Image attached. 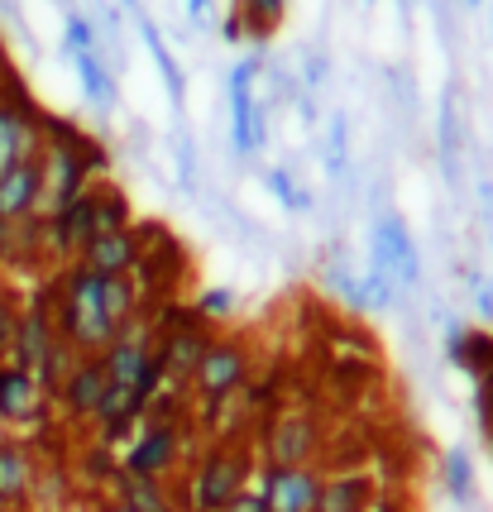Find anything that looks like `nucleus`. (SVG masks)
I'll return each mask as SVG.
<instances>
[{"mask_svg": "<svg viewBox=\"0 0 493 512\" xmlns=\"http://www.w3.org/2000/svg\"><path fill=\"white\" fill-rule=\"evenodd\" d=\"M139 302L144 292L135 273H96L82 264H68L48 288L53 326L77 355H101L139 316Z\"/></svg>", "mask_w": 493, "mask_h": 512, "instance_id": "1", "label": "nucleus"}, {"mask_svg": "<svg viewBox=\"0 0 493 512\" xmlns=\"http://www.w3.org/2000/svg\"><path fill=\"white\" fill-rule=\"evenodd\" d=\"M168 407H173V402L163 398V388H158V398L144 407L139 426L130 431V446H125V455H120V469L149 474V479H168V474L182 465L187 422H182L178 412H168Z\"/></svg>", "mask_w": 493, "mask_h": 512, "instance_id": "2", "label": "nucleus"}, {"mask_svg": "<svg viewBox=\"0 0 493 512\" xmlns=\"http://www.w3.org/2000/svg\"><path fill=\"white\" fill-rule=\"evenodd\" d=\"M254 484V450L221 441L211 446L192 469V484H187V512H221L240 489Z\"/></svg>", "mask_w": 493, "mask_h": 512, "instance_id": "3", "label": "nucleus"}, {"mask_svg": "<svg viewBox=\"0 0 493 512\" xmlns=\"http://www.w3.org/2000/svg\"><path fill=\"white\" fill-rule=\"evenodd\" d=\"M249 374H254V355H249L245 340L216 335V340L206 345V355H202V364H197V374H192L187 388L202 398V407H225V402L249 383Z\"/></svg>", "mask_w": 493, "mask_h": 512, "instance_id": "4", "label": "nucleus"}, {"mask_svg": "<svg viewBox=\"0 0 493 512\" xmlns=\"http://www.w3.org/2000/svg\"><path fill=\"white\" fill-rule=\"evenodd\" d=\"M321 446H326L321 422L312 412L292 407V412H278L264 431V465H316Z\"/></svg>", "mask_w": 493, "mask_h": 512, "instance_id": "5", "label": "nucleus"}, {"mask_svg": "<svg viewBox=\"0 0 493 512\" xmlns=\"http://www.w3.org/2000/svg\"><path fill=\"white\" fill-rule=\"evenodd\" d=\"M254 484L264 493L269 512H316L326 474L316 465H264Z\"/></svg>", "mask_w": 493, "mask_h": 512, "instance_id": "6", "label": "nucleus"}, {"mask_svg": "<svg viewBox=\"0 0 493 512\" xmlns=\"http://www.w3.org/2000/svg\"><path fill=\"white\" fill-rule=\"evenodd\" d=\"M106 393H111V374H106L101 355H77L72 374L63 379V388H58V398L53 402L68 412L72 422H96V412H101Z\"/></svg>", "mask_w": 493, "mask_h": 512, "instance_id": "7", "label": "nucleus"}, {"mask_svg": "<svg viewBox=\"0 0 493 512\" xmlns=\"http://www.w3.org/2000/svg\"><path fill=\"white\" fill-rule=\"evenodd\" d=\"M96 182V178H91ZM91 182L58 211H48L44 225H48V254L53 259H77V249L87 245L96 235V197H91Z\"/></svg>", "mask_w": 493, "mask_h": 512, "instance_id": "8", "label": "nucleus"}, {"mask_svg": "<svg viewBox=\"0 0 493 512\" xmlns=\"http://www.w3.org/2000/svg\"><path fill=\"white\" fill-rule=\"evenodd\" d=\"M44 149V115L29 101H0V178Z\"/></svg>", "mask_w": 493, "mask_h": 512, "instance_id": "9", "label": "nucleus"}, {"mask_svg": "<svg viewBox=\"0 0 493 512\" xmlns=\"http://www.w3.org/2000/svg\"><path fill=\"white\" fill-rule=\"evenodd\" d=\"M144 259V235L139 225H120V230H96L87 245L77 249L72 264L96 268V273H135Z\"/></svg>", "mask_w": 493, "mask_h": 512, "instance_id": "10", "label": "nucleus"}, {"mask_svg": "<svg viewBox=\"0 0 493 512\" xmlns=\"http://www.w3.org/2000/svg\"><path fill=\"white\" fill-rule=\"evenodd\" d=\"M48 393L39 388V379L29 374V369H20V364H0V422L10 426H39L48 412Z\"/></svg>", "mask_w": 493, "mask_h": 512, "instance_id": "11", "label": "nucleus"}, {"mask_svg": "<svg viewBox=\"0 0 493 512\" xmlns=\"http://www.w3.org/2000/svg\"><path fill=\"white\" fill-rule=\"evenodd\" d=\"M24 216H44V168H39V154L15 163L0 178V221H24Z\"/></svg>", "mask_w": 493, "mask_h": 512, "instance_id": "12", "label": "nucleus"}, {"mask_svg": "<svg viewBox=\"0 0 493 512\" xmlns=\"http://www.w3.org/2000/svg\"><path fill=\"white\" fill-rule=\"evenodd\" d=\"M48 254V225L44 216H24V221H0V264L29 268Z\"/></svg>", "mask_w": 493, "mask_h": 512, "instance_id": "13", "label": "nucleus"}, {"mask_svg": "<svg viewBox=\"0 0 493 512\" xmlns=\"http://www.w3.org/2000/svg\"><path fill=\"white\" fill-rule=\"evenodd\" d=\"M374 498H379L374 474H364V469H340V474H326L316 512H369Z\"/></svg>", "mask_w": 493, "mask_h": 512, "instance_id": "14", "label": "nucleus"}, {"mask_svg": "<svg viewBox=\"0 0 493 512\" xmlns=\"http://www.w3.org/2000/svg\"><path fill=\"white\" fill-rule=\"evenodd\" d=\"M39 484V465H34V450L24 441H0V508H15L24 503Z\"/></svg>", "mask_w": 493, "mask_h": 512, "instance_id": "15", "label": "nucleus"}, {"mask_svg": "<svg viewBox=\"0 0 493 512\" xmlns=\"http://www.w3.org/2000/svg\"><path fill=\"white\" fill-rule=\"evenodd\" d=\"M115 484V498L125 503V508L135 512H182V498L163 479H149V474H130V469H120L111 479Z\"/></svg>", "mask_w": 493, "mask_h": 512, "instance_id": "16", "label": "nucleus"}, {"mask_svg": "<svg viewBox=\"0 0 493 512\" xmlns=\"http://www.w3.org/2000/svg\"><path fill=\"white\" fill-rule=\"evenodd\" d=\"M446 489L455 503H474V465L465 450H450L446 455Z\"/></svg>", "mask_w": 493, "mask_h": 512, "instance_id": "17", "label": "nucleus"}, {"mask_svg": "<svg viewBox=\"0 0 493 512\" xmlns=\"http://www.w3.org/2000/svg\"><path fill=\"white\" fill-rule=\"evenodd\" d=\"M20 316H24V307H20V297L10 288H0V364L10 359V350H15V331H20Z\"/></svg>", "mask_w": 493, "mask_h": 512, "instance_id": "18", "label": "nucleus"}, {"mask_svg": "<svg viewBox=\"0 0 493 512\" xmlns=\"http://www.w3.org/2000/svg\"><path fill=\"white\" fill-rule=\"evenodd\" d=\"M221 512H269V503H264V493H259V484H249V489H240L230 503H225Z\"/></svg>", "mask_w": 493, "mask_h": 512, "instance_id": "19", "label": "nucleus"}, {"mask_svg": "<svg viewBox=\"0 0 493 512\" xmlns=\"http://www.w3.org/2000/svg\"><path fill=\"white\" fill-rule=\"evenodd\" d=\"M230 307H235V292H230V288H211L202 297V316H206V321H211V316H225Z\"/></svg>", "mask_w": 493, "mask_h": 512, "instance_id": "20", "label": "nucleus"}, {"mask_svg": "<svg viewBox=\"0 0 493 512\" xmlns=\"http://www.w3.org/2000/svg\"><path fill=\"white\" fill-rule=\"evenodd\" d=\"M479 417H484V436L493 446V379H484V388H479Z\"/></svg>", "mask_w": 493, "mask_h": 512, "instance_id": "21", "label": "nucleus"}, {"mask_svg": "<svg viewBox=\"0 0 493 512\" xmlns=\"http://www.w3.org/2000/svg\"><path fill=\"white\" fill-rule=\"evenodd\" d=\"M249 10H254V24H259V10H264V29L278 20V10H283V0H245Z\"/></svg>", "mask_w": 493, "mask_h": 512, "instance_id": "22", "label": "nucleus"}, {"mask_svg": "<svg viewBox=\"0 0 493 512\" xmlns=\"http://www.w3.org/2000/svg\"><path fill=\"white\" fill-rule=\"evenodd\" d=\"M479 312L493 316V283H489V288H479Z\"/></svg>", "mask_w": 493, "mask_h": 512, "instance_id": "23", "label": "nucleus"}, {"mask_svg": "<svg viewBox=\"0 0 493 512\" xmlns=\"http://www.w3.org/2000/svg\"><path fill=\"white\" fill-rule=\"evenodd\" d=\"M101 512H135V508H125L120 498H111V503H106V508H101Z\"/></svg>", "mask_w": 493, "mask_h": 512, "instance_id": "24", "label": "nucleus"}]
</instances>
